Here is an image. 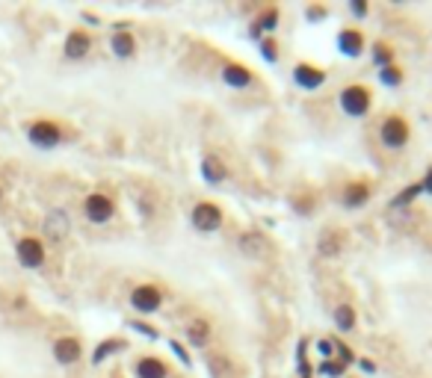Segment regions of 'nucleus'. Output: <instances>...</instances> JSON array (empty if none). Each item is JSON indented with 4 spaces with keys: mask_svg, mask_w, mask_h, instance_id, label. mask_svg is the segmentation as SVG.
Instances as JSON below:
<instances>
[{
    "mask_svg": "<svg viewBox=\"0 0 432 378\" xmlns=\"http://www.w3.org/2000/svg\"><path fill=\"white\" fill-rule=\"evenodd\" d=\"M326 12H323V9H308V18H323Z\"/></svg>",
    "mask_w": 432,
    "mask_h": 378,
    "instance_id": "33",
    "label": "nucleus"
},
{
    "mask_svg": "<svg viewBox=\"0 0 432 378\" xmlns=\"http://www.w3.org/2000/svg\"><path fill=\"white\" fill-rule=\"evenodd\" d=\"M261 56L267 59V63H276V59H279L276 45H272V42H263V45H261Z\"/></svg>",
    "mask_w": 432,
    "mask_h": 378,
    "instance_id": "27",
    "label": "nucleus"
},
{
    "mask_svg": "<svg viewBox=\"0 0 432 378\" xmlns=\"http://www.w3.org/2000/svg\"><path fill=\"white\" fill-rule=\"evenodd\" d=\"M202 175H204V181H208V184H222L225 177H228V168H225V163L219 160V157L208 154L202 160Z\"/></svg>",
    "mask_w": 432,
    "mask_h": 378,
    "instance_id": "14",
    "label": "nucleus"
},
{
    "mask_svg": "<svg viewBox=\"0 0 432 378\" xmlns=\"http://www.w3.org/2000/svg\"><path fill=\"white\" fill-rule=\"evenodd\" d=\"M136 375L140 378H166V364L160 357H142L136 364Z\"/></svg>",
    "mask_w": 432,
    "mask_h": 378,
    "instance_id": "18",
    "label": "nucleus"
},
{
    "mask_svg": "<svg viewBox=\"0 0 432 378\" xmlns=\"http://www.w3.org/2000/svg\"><path fill=\"white\" fill-rule=\"evenodd\" d=\"M335 325L341 331H352L356 328V311H352V304H341L335 311Z\"/></svg>",
    "mask_w": 432,
    "mask_h": 378,
    "instance_id": "21",
    "label": "nucleus"
},
{
    "mask_svg": "<svg viewBox=\"0 0 432 378\" xmlns=\"http://www.w3.org/2000/svg\"><path fill=\"white\" fill-rule=\"evenodd\" d=\"M15 254H18V263L27 266V269H39L45 263V245L36 236H21L15 243Z\"/></svg>",
    "mask_w": 432,
    "mask_h": 378,
    "instance_id": "4",
    "label": "nucleus"
},
{
    "mask_svg": "<svg viewBox=\"0 0 432 378\" xmlns=\"http://www.w3.org/2000/svg\"><path fill=\"white\" fill-rule=\"evenodd\" d=\"M338 51L343 56H349V59H356L361 56V51H365V36L358 33V30H341L338 33Z\"/></svg>",
    "mask_w": 432,
    "mask_h": 378,
    "instance_id": "9",
    "label": "nucleus"
},
{
    "mask_svg": "<svg viewBox=\"0 0 432 378\" xmlns=\"http://www.w3.org/2000/svg\"><path fill=\"white\" fill-rule=\"evenodd\" d=\"M293 80H296V86H302V89H317V86L326 83V71H323V68L299 63L296 68H293Z\"/></svg>",
    "mask_w": 432,
    "mask_h": 378,
    "instance_id": "11",
    "label": "nucleus"
},
{
    "mask_svg": "<svg viewBox=\"0 0 432 378\" xmlns=\"http://www.w3.org/2000/svg\"><path fill=\"white\" fill-rule=\"evenodd\" d=\"M418 195H420V184H411V186H406V189H402V192L394 198V207H402V204L415 201Z\"/></svg>",
    "mask_w": 432,
    "mask_h": 378,
    "instance_id": "25",
    "label": "nucleus"
},
{
    "mask_svg": "<svg viewBox=\"0 0 432 378\" xmlns=\"http://www.w3.org/2000/svg\"><path fill=\"white\" fill-rule=\"evenodd\" d=\"M0 201H3V189H0Z\"/></svg>",
    "mask_w": 432,
    "mask_h": 378,
    "instance_id": "34",
    "label": "nucleus"
},
{
    "mask_svg": "<svg viewBox=\"0 0 432 378\" xmlns=\"http://www.w3.org/2000/svg\"><path fill=\"white\" fill-rule=\"evenodd\" d=\"M172 349H175V355H178V357H181V361H184V364H190V357H186V352H184V349H181V346H178V343H175V340H172Z\"/></svg>",
    "mask_w": 432,
    "mask_h": 378,
    "instance_id": "32",
    "label": "nucleus"
},
{
    "mask_svg": "<svg viewBox=\"0 0 432 378\" xmlns=\"http://www.w3.org/2000/svg\"><path fill=\"white\" fill-rule=\"evenodd\" d=\"M222 80L228 83V86H234V89H246V86H252V71L246 65H237V63H228L222 68Z\"/></svg>",
    "mask_w": 432,
    "mask_h": 378,
    "instance_id": "13",
    "label": "nucleus"
},
{
    "mask_svg": "<svg viewBox=\"0 0 432 378\" xmlns=\"http://www.w3.org/2000/svg\"><path fill=\"white\" fill-rule=\"evenodd\" d=\"M83 213H86L89 222L104 225V222H110V219H113L116 207H113V201L104 192H92V195H86V201H83Z\"/></svg>",
    "mask_w": 432,
    "mask_h": 378,
    "instance_id": "6",
    "label": "nucleus"
},
{
    "mask_svg": "<svg viewBox=\"0 0 432 378\" xmlns=\"http://www.w3.org/2000/svg\"><path fill=\"white\" fill-rule=\"evenodd\" d=\"M379 136H382V145H385V148H391V151H400V148L409 142V124L402 122L400 115H391V118L382 122Z\"/></svg>",
    "mask_w": 432,
    "mask_h": 378,
    "instance_id": "5",
    "label": "nucleus"
},
{
    "mask_svg": "<svg viewBox=\"0 0 432 378\" xmlns=\"http://www.w3.org/2000/svg\"><path fill=\"white\" fill-rule=\"evenodd\" d=\"M420 192H429V195H432V166H429L426 177H424V184H420Z\"/></svg>",
    "mask_w": 432,
    "mask_h": 378,
    "instance_id": "31",
    "label": "nucleus"
},
{
    "mask_svg": "<svg viewBox=\"0 0 432 378\" xmlns=\"http://www.w3.org/2000/svg\"><path fill=\"white\" fill-rule=\"evenodd\" d=\"M237 245H240V252H243V254H246V257H252V260H263V257L270 254V243L263 240L261 234H255V231L243 234Z\"/></svg>",
    "mask_w": 432,
    "mask_h": 378,
    "instance_id": "10",
    "label": "nucleus"
},
{
    "mask_svg": "<svg viewBox=\"0 0 432 378\" xmlns=\"http://www.w3.org/2000/svg\"><path fill=\"white\" fill-rule=\"evenodd\" d=\"M27 139H30L36 148H56V145L63 142V131L54 122H47V118H39V122L30 124Z\"/></svg>",
    "mask_w": 432,
    "mask_h": 378,
    "instance_id": "3",
    "label": "nucleus"
},
{
    "mask_svg": "<svg viewBox=\"0 0 432 378\" xmlns=\"http://www.w3.org/2000/svg\"><path fill=\"white\" fill-rule=\"evenodd\" d=\"M349 9H352V12H356L358 18H365V15H367V3H361V0H352V6H349Z\"/></svg>",
    "mask_w": 432,
    "mask_h": 378,
    "instance_id": "30",
    "label": "nucleus"
},
{
    "mask_svg": "<svg viewBox=\"0 0 432 378\" xmlns=\"http://www.w3.org/2000/svg\"><path fill=\"white\" fill-rule=\"evenodd\" d=\"M89 47H92L89 33H83V30H72V33H68V38H65V56L68 59H83L89 54Z\"/></svg>",
    "mask_w": 432,
    "mask_h": 378,
    "instance_id": "12",
    "label": "nucleus"
},
{
    "mask_svg": "<svg viewBox=\"0 0 432 378\" xmlns=\"http://www.w3.org/2000/svg\"><path fill=\"white\" fill-rule=\"evenodd\" d=\"M186 340H190L193 346H208V340H210V325L204 322V320H193L190 322V328H186Z\"/></svg>",
    "mask_w": 432,
    "mask_h": 378,
    "instance_id": "19",
    "label": "nucleus"
},
{
    "mask_svg": "<svg viewBox=\"0 0 432 378\" xmlns=\"http://www.w3.org/2000/svg\"><path fill=\"white\" fill-rule=\"evenodd\" d=\"M160 304H163L160 287H154V284H140V287H133V290H131V307H133V311H140V313H154V311H160Z\"/></svg>",
    "mask_w": 432,
    "mask_h": 378,
    "instance_id": "2",
    "label": "nucleus"
},
{
    "mask_svg": "<svg viewBox=\"0 0 432 378\" xmlns=\"http://www.w3.org/2000/svg\"><path fill=\"white\" fill-rule=\"evenodd\" d=\"M367 198H370V186H367V184H349L347 189H343L341 201H343V207H349V210H356V207L367 204Z\"/></svg>",
    "mask_w": 432,
    "mask_h": 378,
    "instance_id": "16",
    "label": "nucleus"
},
{
    "mask_svg": "<svg viewBox=\"0 0 432 378\" xmlns=\"http://www.w3.org/2000/svg\"><path fill=\"white\" fill-rule=\"evenodd\" d=\"M68 227H72V225H68V216L63 210H54L51 216L45 219V234L51 236V240H65Z\"/></svg>",
    "mask_w": 432,
    "mask_h": 378,
    "instance_id": "15",
    "label": "nucleus"
},
{
    "mask_svg": "<svg viewBox=\"0 0 432 378\" xmlns=\"http://www.w3.org/2000/svg\"><path fill=\"white\" fill-rule=\"evenodd\" d=\"M110 47H113V54L116 56H133V51H136V42H133V36L131 33H125V30H119V33L113 36V42H110Z\"/></svg>",
    "mask_w": 432,
    "mask_h": 378,
    "instance_id": "20",
    "label": "nucleus"
},
{
    "mask_svg": "<svg viewBox=\"0 0 432 378\" xmlns=\"http://www.w3.org/2000/svg\"><path fill=\"white\" fill-rule=\"evenodd\" d=\"M193 225L199 227L202 234L219 231V227H222V210H219L216 204H210V201L195 204V207H193Z\"/></svg>",
    "mask_w": 432,
    "mask_h": 378,
    "instance_id": "7",
    "label": "nucleus"
},
{
    "mask_svg": "<svg viewBox=\"0 0 432 378\" xmlns=\"http://www.w3.org/2000/svg\"><path fill=\"white\" fill-rule=\"evenodd\" d=\"M338 361L343 364V366H347L349 361H352V352L347 349V346H343V343H338Z\"/></svg>",
    "mask_w": 432,
    "mask_h": 378,
    "instance_id": "29",
    "label": "nucleus"
},
{
    "mask_svg": "<svg viewBox=\"0 0 432 378\" xmlns=\"http://www.w3.org/2000/svg\"><path fill=\"white\" fill-rule=\"evenodd\" d=\"M80 355H83V346L77 337H60V340L54 343V357H56V364H63V366L77 364Z\"/></svg>",
    "mask_w": 432,
    "mask_h": 378,
    "instance_id": "8",
    "label": "nucleus"
},
{
    "mask_svg": "<svg viewBox=\"0 0 432 378\" xmlns=\"http://www.w3.org/2000/svg\"><path fill=\"white\" fill-rule=\"evenodd\" d=\"M373 51H376V54H373V59H376V63H379V68L391 65V59H394V51H391V47H385V45H376V47H373Z\"/></svg>",
    "mask_w": 432,
    "mask_h": 378,
    "instance_id": "26",
    "label": "nucleus"
},
{
    "mask_svg": "<svg viewBox=\"0 0 432 378\" xmlns=\"http://www.w3.org/2000/svg\"><path fill=\"white\" fill-rule=\"evenodd\" d=\"M338 101H341V109H343L347 115L361 118V115L370 113L373 95H370L367 86H347V89H343V92L338 95Z\"/></svg>",
    "mask_w": 432,
    "mask_h": 378,
    "instance_id": "1",
    "label": "nucleus"
},
{
    "mask_svg": "<svg viewBox=\"0 0 432 378\" xmlns=\"http://www.w3.org/2000/svg\"><path fill=\"white\" fill-rule=\"evenodd\" d=\"M379 80L385 86H400L402 83V71L397 65H385V68H379Z\"/></svg>",
    "mask_w": 432,
    "mask_h": 378,
    "instance_id": "24",
    "label": "nucleus"
},
{
    "mask_svg": "<svg viewBox=\"0 0 432 378\" xmlns=\"http://www.w3.org/2000/svg\"><path fill=\"white\" fill-rule=\"evenodd\" d=\"M341 248H343V234L341 231H326L317 240V252L323 257H335V254H341Z\"/></svg>",
    "mask_w": 432,
    "mask_h": 378,
    "instance_id": "17",
    "label": "nucleus"
},
{
    "mask_svg": "<svg viewBox=\"0 0 432 378\" xmlns=\"http://www.w3.org/2000/svg\"><path fill=\"white\" fill-rule=\"evenodd\" d=\"M122 349H125V343H122V340H107V343H101V346H98V349H95V355H92V364H101V361H104V357L110 355V352H122Z\"/></svg>",
    "mask_w": 432,
    "mask_h": 378,
    "instance_id": "23",
    "label": "nucleus"
},
{
    "mask_svg": "<svg viewBox=\"0 0 432 378\" xmlns=\"http://www.w3.org/2000/svg\"><path fill=\"white\" fill-rule=\"evenodd\" d=\"M320 373H323V375H341V373H343V364H323Z\"/></svg>",
    "mask_w": 432,
    "mask_h": 378,
    "instance_id": "28",
    "label": "nucleus"
},
{
    "mask_svg": "<svg viewBox=\"0 0 432 378\" xmlns=\"http://www.w3.org/2000/svg\"><path fill=\"white\" fill-rule=\"evenodd\" d=\"M276 24H279V9H267V12H263L258 21H255L252 36H258L261 30H263V33H272V30H276Z\"/></svg>",
    "mask_w": 432,
    "mask_h": 378,
    "instance_id": "22",
    "label": "nucleus"
}]
</instances>
